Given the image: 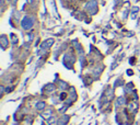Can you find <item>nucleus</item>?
Wrapping results in <instances>:
<instances>
[{
  "label": "nucleus",
  "mask_w": 140,
  "mask_h": 125,
  "mask_svg": "<svg viewBox=\"0 0 140 125\" xmlns=\"http://www.w3.org/2000/svg\"><path fill=\"white\" fill-rule=\"evenodd\" d=\"M44 107H45V103H44V102H38V103L36 104V108H37V109H43Z\"/></svg>",
  "instance_id": "2"
},
{
  "label": "nucleus",
  "mask_w": 140,
  "mask_h": 125,
  "mask_svg": "<svg viewBox=\"0 0 140 125\" xmlns=\"http://www.w3.org/2000/svg\"><path fill=\"white\" fill-rule=\"evenodd\" d=\"M33 19L30 18V16H25V18L23 19V21H22V26H23V29L25 30H30L31 27L33 26Z\"/></svg>",
  "instance_id": "1"
},
{
  "label": "nucleus",
  "mask_w": 140,
  "mask_h": 125,
  "mask_svg": "<svg viewBox=\"0 0 140 125\" xmlns=\"http://www.w3.org/2000/svg\"><path fill=\"white\" fill-rule=\"evenodd\" d=\"M27 1H29V2H31V1H32V0H27Z\"/></svg>",
  "instance_id": "3"
}]
</instances>
